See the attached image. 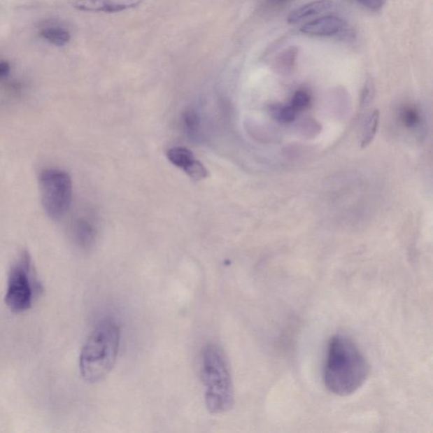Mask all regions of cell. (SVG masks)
<instances>
[{"label":"cell","instance_id":"1","mask_svg":"<svg viewBox=\"0 0 433 433\" xmlns=\"http://www.w3.org/2000/svg\"><path fill=\"white\" fill-rule=\"evenodd\" d=\"M369 374V363L353 339L345 334L330 339L322 371L327 390L343 397L353 395Z\"/></svg>","mask_w":433,"mask_h":433},{"label":"cell","instance_id":"13","mask_svg":"<svg viewBox=\"0 0 433 433\" xmlns=\"http://www.w3.org/2000/svg\"><path fill=\"white\" fill-rule=\"evenodd\" d=\"M297 50L295 48H290L279 56L278 59V66L283 71H290L293 69L297 59Z\"/></svg>","mask_w":433,"mask_h":433},{"label":"cell","instance_id":"15","mask_svg":"<svg viewBox=\"0 0 433 433\" xmlns=\"http://www.w3.org/2000/svg\"><path fill=\"white\" fill-rule=\"evenodd\" d=\"M297 111L291 105L275 106L273 109L274 115L276 117V119L284 123L292 122L297 117Z\"/></svg>","mask_w":433,"mask_h":433},{"label":"cell","instance_id":"18","mask_svg":"<svg viewBox=\"0 0 433 433\" xmlns=\"http://www.w3.org/2000/svg\"><path fill=\"white\" fill-rule=\"evenodd\" d=\"M374 97V85L371 80H367L362 93V107H367L371 103Z\"/></svg>","mask_w":433,"mask_h":433},{"label":"cell","instance_id":"7","mask_svg":"<svg viewBox=\"0 0 433 433\" xmlns=\"http://www.w3.org/2000/svg\"><path fill=\"white\" fill-rule=\"evenodd\" d=\"M167 157L176 167L183 169L193 180L205 179L208 175L204 165L198 161L190 150L183 148H175L169 150Z\"/></svg>","mask_w":433,"mask_h":433},{"label":"cell","instance_id":"8","mask_svg":"<svg viewBox=\"0 0 433 433\" xmlns=\"http://www.w3.org/2000/svg\"><path fill=\"white\" fill-rule=\"evenodd\" d=\"M347 24L343 19L334 15H327L305 24L301 28L302 34L315 36L343 35Z\"/></svg>","mask_w":433,"mask_h":433},{"label":"cell","instance_id":"9","mask_svg":"<svg viewBox=\"0 0 433 433\" xmlns=\"http://www.w3.org/2000/svg\"><path fill=\"white\" fill-rule=\"evenodd\" d=\"M335 9V3L333 0H315V1L306 3L299 6L297 9L291 11L287 22L290 24H297L305 20L314 17L321 14Z\"/></svg>","mask_w":433,"mask_h":433},{"label":"cell","instance_id":"14","mask_svg":"<svg viewBox=\"0 0 433 433\" xmlns=\"http://www.w3.org/2000/svg\"><path fill=\"white\" fill-rule=\"evenodd\" d=\"M183 120L185 131L187 132L188 134L196 135L200 125L199 117H198L197 113L193 109H188L185 113Z\"/></svg>","mask_w":433,"mask_h":433},{"label":"cell","instance_id":"3","mask_svg":"<svg viewBox=\"0 0 433 433\" xmlns=\"http://www.w3.org/2000/svg\"><path fill=\"white\" fill-rule=\"evenodd\" d=\"M201 376L205 387V402L212 414H222L234 404V386L227 359L214 343L201 352Z\"/></svg>","mask_w":433,"mask_h":433},{"label":"cell","instance_id":"6","mask_svg":"<svg viewBox=\"0 0 433 433\" xmlns=\"http://www.w3.org/2000/svg\"><path fill=\"white\" fill-rule=\"evenodd\" d=\"M144 0H69L76 10L86 12L115 13L141 5Z\"/></svg>","mask_w":433,"mask_h":433},{"label":"cell","instance_id":"5","mask_svg":"<svg viewBox=\"0 0 433 433\" xmlns=\"http://www.w3.org/2000/svg\"><path fill=\"white\" fill-rule=\"evenodd\" d=\"M38 180L44 211L51 220H59L66 215L72 202L70 175L60 169H47L40 173Z\"/></svg>","mask_w":433,"mask_h":433},{"label":"cell","instance_id":"17","mask_svg":"<svg viewBox=\"0 0 433 433\" xmlns=\"http://www.w3.org/2000/svg\"><path fill=\"white\" fill-rule=\"evenodd\" d=\"M402 118L404 125H406L408 127H418L420 123V115L418 114V111L411 107L404 108Z\"/></svg>","mask_w":433,"mask_h":433},{"label":"cell","instance_id":"10","mask_svg":"<svg viewBox=\"0 0 433 433\" xmlns=\"http://www.w3.org/2000/svg\"><path fill=\"white\" fill-rule=\"evenodd\" d=\"M72 236L76 244L80 248H90L95 241L96 229L90 222L80 218L73 225Z\"/></svg>","mask_w":433,"mask_h":433},{"label":"cell","instance_id":"11","mask_svg":"<svg viewBox=\"0 0 433 433\" xmlns=\"http://www.w3.org/2000/svg\"><path fill=\"white\" fill-rule=\"evenodd\" d=\"M40 34L47 41L58 47L66 46L71 40L70 32L60 27L50 26L43 27L41 31H40Z\"/></svg>","mask_w":433,"mask_h":433},{"label":"cell","instance_id":"4","mask_svg":"<svg viewBox=\"0 0 433 433\" xmlns=\"http://www.w3.org/2000/svg\"><path fill=\"white\" fill-rule=\"evenodd\" d=\"M41 285L29 253L22 250L11 265L8 277L6 304L13 313L29 310L40 292Z\"/></svg>","mask_w":433,"mask_h":433},{"label":"cell","instance_id":"21","mask_svg":"<svg viewBox=\"0 0 433 433\" xmlns=\"http://www.w3.org/2000/svg\"><path fill=\"white\" fill-rule=\"evenodd\" d=\"M274 5H281V3H284L287 1H290V0H271Z\"/></svg>","mask_w":433,"mask_h":433},{"label":"cell","instance_id":"2","mask_svg":"<svg viewBox=\"0 0 433 433\" xmlns=\"http://www.w3.org/2000/svg\"><path fill=\"white\" fill-rule=\"evenodd\" d=\"M120 345L118 323L105 319L95 327L85 342L80 355V371L87 382L103 380L115 367Z\"/></svg>","mask_w":433,"mask_h":433},{"label":"cell","instance_id":"16","mask_svg":"<svg viewBox=\"0 0 433 433\" xmlns=\"http://www.w3.org/2000/svg\"><path fill=\"white\" fill-rule=\"evenodd\" d=\"M311 101V99L308 92L299 90L294 93L290 105L295 111H304V109L310 107Z\"/></svg>","mask_w":433,"mask_h":433},{"label":"cell","instance_id":"19","mask_svg":"<svg viewBox=\"0 0 433 433\" xmlns=\"http://www.w3.org/2000/svg\"><path fill=\"white\" fill-rule=\"evenodd\" d=\"M358 5L374 12H378L385 5L386 0H353Z\"/></svg>","mask_w":433,"mask_h":433},{"label":"cell","instance_id":"12","mask_svg":"<svg viewBox=\"0 0 433 433\" xmlns=\"http://www.w3.org/2000/svg\"><path fill=\"white\" fill-rule=\"evenodd\" d=\"M380 113L376 109L372 111L364 120L362 133V147L366 148L371 143L378 131Z\"/></svg>","mask_w":433,"mask_h":433},{"label":"cell","instance_id":"20","mask_svg":"<svg viewBox=\"0 0 433 433\" xmlns=\"http://www.w3.org/2000/svg\"><path fill=\"white\" fill-rule=\"evenodd\" d=\"M10 71V64L6 62H0V79L6 78Z\"/></svg>","mask_w":433,"mask_h":433}]
</instances>
